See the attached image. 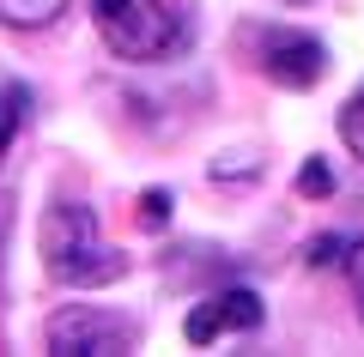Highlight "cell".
Segmentation results:
<instances>
[{
    "label": "cell",
    "instance_id": "1",
    "mask_svg": "<svg viewBox=\"0 0 364 357\" xmlns=\"http://www.w3.org/2000/svg\"><path fill=\"white\" fill-rule=\"evenodd\" d=\"M37 255H43V273L67 291H97V285H116L128 273V255L104 243L97 230V212L85 200H55L37 224Z\"/></svg>",
    "mask_w": 364,
    "mask_h": 357
},
{
    "label": "cell",
    "instance_id": "2",
    "mask_svg": "<svg viewBox=\"0 0 364 357\" xmlns=\"http://www.w3.org/2000/svg\"><path fill=\"white\" fill-rule=\"evenodd\" d=\"M97 37L116 61L152 67L188 49V13H176L170 0H91Z\"/></svg>",
    "mask_w": 364,
    "mask_h": 357
},
{
    "label": "cell",
    "instance_id": "3",
    "mask_svg": "<svg viewBox=\"0 0 364 357\" xmlns=\"http://www.w3.org/2000/svg\"><path fill=\"white\" fill-rule=\"evenodd\" d=\"M55 357H116V351H134L140 345V327L116 309H97V303H67L49 315L43 327Z\"/></svg>",
    "mask_w": 364,
    "mask_h": 357
},
{
    "label": "cell",
    "instance_id": "4",
    "mask_svg": "<svg viewBox=\"0 0 364 357\" xmlns=\"http://www.w3.org/2000/svg\"><path fill=\"white\" fill-rule=\"evenodd\" d=\"M255 67L279 91H310V85L328 79V43L298 31V25H267L255 37Z\"/></svg>",
    "mask_w": 364,
    "mask_h": 357
},
{
    "label": "cell",
    "instance_id": "5",
    "mask_svg": "<svg viewBox=\"0 0 364 357\" xmlns=\"http://www.w3.org/2000/svg\"><path fill=\"white\" fill-rule=\"evenodd\" d=\"M261 315H267L261 297L243 291V285H231V291H213V297H200V303L188 309L182 339H188V345H213V339H225V333H255Z\"/></svg>",
    "mask_w": 364,
    "mask_h": 357
},
{
    "label": "cell",
    "instance_id": "6",
    "mask_svg": "<svg viewBox=\"0 0 364 357\" xmlns=\"http://www.w3.org/2000/svg\"><path fill=\"white\" fill-rule=\"evenodd\" d=\"M67 13V0H0V25H18V31H43Z\"/></svg>",
    "mask_w": 364,
    "mask_h": 357
},
{
    "label": "cell",
    "instance_id": "7",
    "mask_svg": "<svg viewBox=\"0 0 364 357\" xmlns=\"http://www.w3.org/2000/svg\"><path fill=\"white\" fill-rule=\"evenodd\" d=\"M334 128H340V140H346V152H352V158H364V79L352 85V97L340 103Z\"/></svg>",
    "mask_w": 364,
    "mask_h": 357
},
{
    "label": "cell",
    "instance_id": "8",
    "mask_svg": "<svg viewBox=\"0 0 364 357\" xmlns=\"http://www.w3.org/2000/svg\"><path fill=\"white\" fill-rule=\"evenodd\" d=\"M25 103H31V91H18V85L0 91V158H6V145H13V133H18V121H25Z\"/></svg>",
    "mask_w": 364,
    "mask_h": 357
},
{
    "label": "cell",
    "instance_id": "9",
    "mask_svg": "<svg viewBox=\"0 0 364 357\" xmlns=\"http://www.w3.org/2000/svg\"><path fill=\"white\" fill-rule=\"evenodd\" d=\"M170 206H176V194H170V188H146L140 194V230H164L170 224Z\"/></svg>",
    "mask_w": 364,
    "mask_h": 357
},
{
    "label": "cell",
    "instance_id": "10",
    "mask_svg": "<svg viewBox=\"0 0 364 357\" xmlns=\"http://www.w3.org/2000/svg\"><path fill=\"white\" fill-rule=\"evenodd\" d=\"M298 194L304 200H328V194H334V170H328L322 158H310V164L298 170Z\"/></svg>",
    "mask_w": 364,
    "mask_h": 357
},
{
    "label": "cell",
    "instance_id": "11",
    "mask_svg": "<svg viewBox=\"0 0 364 357\" xmlns=\"http://www.w3.org/2000/svg\"><path fill=\"white\" fill-rule=\"evenodd\" d=\"M340 248H346L340 236H316V243H304V267H316V273H322V267H334V260H340Z\"/></svg>",
    "mask_w": 364,
    "mask_h": 357
},
{
    "label": "cell",
    "instance_id": "12",
    "mask_svg": "<svg viewBox=\"0 0 364 357\" xmlns=\"http://www.w3.org/2000/svg\"><path fill=\"white\" fill-rule=\"evenodd\" d=\"M255 170H261V158L231 152V158H219V164H213V176H219V182H243V176H255Z\"/></svg>",
    "mask_w": 364,
    "mask_h": 357
},
{
    "label": "cell",
    "instance_id": "13",
    "mask_svg": "<svg viewBox=\"0 0 364 357\" xmlns=\"http://www.w3.org/2000/svg\"><path fill=\"white\" fill-rule=\"evenodd\" d=\"M346 273H352V309H358V321H364V236L346 248Z\"/></svg>",
    "mask_w": 364,
    "mask_h": 357
},
{
    "label": "cell",
    "instance_id": "14",
    "mask_svg": "<svg viewBox=\"0 0 364 357\" xmlns=\"http://www.w3.org/2000/svg\"><path fill=\"white\" fill-rule=\"evenodd\" d=\"M6 230H13V206L0 200V255H6Z\"/></svg>",
    "mask_w": 364,
    "mask_h": 357
},
{
    "label": "cell",
    "instance_id": "15",
    "mask_svg": "<svg viewBox=\"0 0 364 357\" xmlns=\"http://www.w3.org/2000/svg\"><path fill=\"white\" fill-rule=\"evenodd\" d=\"M286 6H310V0H286Z\"/></svg>",
    "mask_w": 364,
    "mask_h": 357
}]
</instances>
